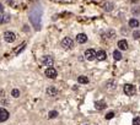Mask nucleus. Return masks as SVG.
<instances>
[{"label":"nucleus","mask_w":140,"mask_h":125,"mask_svg":"<svg viewBox=\"0 0 140 125\" xmlns=\"http://www.w3.org/2000/svg\"><path fill=\"white\" fill-rule=\"evenodd\" d=\"M41 10L38 11V14L36 15V9H33L30 14V21L32 23H33V26L36 27V30H39V26H41Z\"/></svg>","instance_id":"obj_1"},{"label":"nucleus","mask_w":140,"mask_h":125,"mask_svg":"<svg viewBox=\"0 0 140 125\" xmlns=\"http://www.w3.org/2000/svg\"><path fill=\"white\" fill-rule=\"evenodd\" d=\"M96 54H97V52H96L95 49H92V48H90V49L87 50H85V58H86V60H89V61H92L96 59Z\"/></svg>","instance_id":"obj_2"},{"label":"nucleus","mask_w":140,"mask_h":125,"mask_svg":"<svg viewBox=\"0 0 140 125\" xmlns=\"http://www.w3.org/2000/svg\"><path fill=\"white\" fill-rule=\"evenodd\" d=\"M62 47H63V48H65V49H71V48L74 47V42H73V39H71L70 37L63 38V41H62Z\"/></svg>","instance_id":"obj_3"},{"label":"nucleus","mask_w":140,"mask_h":125,"mask_svg":"<svg viewBox=\"0 0 140 125\" xmlns=\"http://www.w3.org/2000/svg\"><path fill=\"white\" fill-rule=\"evenodd\" d=\"M42 64L43 65H46V66H48V68H52V65L54 64V58H53L52 55H44L42 58Z\"/></svg>","instance_id":"obj_4"},{"label":"nucleus","mask_w":140,"mask_h":125,"mask_svg":"<svg viewBox=\"0 0 140 125\" xmlns=\"http://www.w3.org/2000/svg\"><path fill=\"white\" fill-rule=\"evenodd\" d=\"M123 91H124V93H125L127 96H133V95H135V87H134V85H130V83L124 85V87H123Z\"/></svg>","instance_id":"obj_5"},{"label":"nucleus","mask_w":140,"mask_h":125,"mask_svg":"<svg viewBox=\"0 0 140 125\" xmlns=\"http://www.w3.org/2000/svg\"><path fill=\"white\" fill-rule=\"evenodd\" d=\"M44 75L47 76L48 79H55L57 76H58V72H57V70L52 66V68H47V69H46Z\"/></svg>","instance_id":"obj_6"},{"label":"nucleus","mask_w":140,"mask_h":125,"mask_svg":"<svg viewBox=\"0 0 140 125\" xmlns=\"http://www.w3.org/2000/svg\"><path fill=\"white\" fill-rule=\"evenodd\" d=\"M4 39L8 43H12L16 39V34L11 31H6V32H4Z\"/></svg>","instance_id":"obj_7"},{"label":"nucleus","mask_w":140,"mask_h":125,"mask_svg":"<svg viewBox=\"0 0 140 125\" xmlns=\"http://www.w3.org/2000/svg\"><path fill=\"white\" fill-rule=\"evenodd\" d=\"M9 117H10V113L5 109V108H0V123L8 120Z\"/></svg>","instance_id":"obj_8"},{"label":"nucleus","mask_w":140,"mask_h":125,"mask_svg":"<svg viewBox=\"0 0 140 125\" xmlns=\"http://www.w3.org/2000/svg\"><path fill=\"white\" fill-rule=\"evenodd\" d=\"M106 58H107V53L105 52V50H98L97 52V54H96V59H97L98 61H103V60H106Z\"/></svg>","instance_id":"obj_9"},{"label":"nucleus","mask_w":140,"mask_h":125,"mask_svg":"<svg viewBox=\"0 0 140 125\" xmlns=\"http://www.w3.org/2000/svg\"><path fill=\"white\" fill-rule=\"evenodd\" d=\"M118 48H119L121 50H127L128 49V42L125 39L118 41Z\"/></svg>","instance_id":"obj_10"},{"label":"nucleus","mask_w":140,"mask_h":125,"mask_svg":"<svg viewBox=\"0 0 140 125\" xmlns=\"http://www.w3.org/2000/svg\"><path fill=\"white\" fill-rule=\"evenodd\" d=\"M76 41L80 43V44L86 43V42H87V36H86L85 33H79V34L76 36Z\"/></svg>","instance_id":"obj_11"},{"label":"nucleus","mask_w":140,"mask_h":125,"mask_svg":"<svg viewBox=\"0 0 140 125\" xmlns=\"http://www.w3.org/2000/svg\"><path fill=\"white\" fill-rule=\"evenodd\" d=\"M47 95L49 96V97H55L58 95V91L55 87H53V86H51V87H48L47 88Z\"/></svg>","instance_id":"obj_12"},{"label":"nucleus","mask_w":140,"mask_h":125,"mask_svg":"<svg viewBox=\"0 0 140 125\" xmlns=\"http://www.w3.org/2000/svg\"><path fill=\"white\" fill-rule=\"evenodd\" d=\"M10 15L8 14H0V23H8L10 22Z\"/></svg>","instance_id":"obj_13"},{"label":"nucleus","mask_w":140,"mask_h":125,"mask_svg":"<svg viewBox=\"0 0 140 125\" xmlns=\"http://www.w3.org/2000/svg\"><path fill=\"white\" fill-rule=\"evenodd\" d=\"M106 106H107V104H106V103H105L103 101H97V102L95 103V108H96L97 110H102V109H105Z\"/></svg>","instance_id":"obj_14"},{"label":"nucleus","mask_w":140,"mask_h":125,"mask_svg":"<svg viewBox=\"0 0 140 125\" xmlns=\"http://www.w3.org/2000/svg\"><path fill=\"white\" fill-rule=\"evenodd\" d=\"M103 9H105V11H112L113 9H114V5H113L112 3H105L103 4Z\"/></svg>","instance_id":"obj_15"},{"label":"nucleus","mask_w":140,"mask_h":125,"mask_svg":"<svg viewBox=\"0 0 140 125\" xmlns=\"http://www.w3.org/2000/svg\"><path fill=\"white\" fill-rule=\"evenodd\" d=\"M25 48H26V43H21L17 48H15V49H14V53H15V54H20L21 52L25 49Z\"/></svg>","instance_id":"obj_16"},{"label":"nucleus","mask_w":140,"mask_h":125,"mask_svg":"<svg viewBox=\"0 0 140 125\" xmlns=\"http://www.w3.org/2000/svg\"><path fill=\"white\" fill-rule=\"evenodd\" d=\"M106 87L108 88V90H114V88L117 87V86H116V81H114V80H109L108 82H107Z\"/></svg>","instance_id":"obj_17"},{"label":"nucleus","mask_w":140,"mask_h":125,"mask_svg":"<svg viewBox=\"0 0 140 125\" xmlns=\"http://www.w3.org/2000/svg\"><path fill=\"white\" fill-rule=\"evenodd\" d=\"M113 58H114V60H122V58H123V55H122V53L119 52V50H114L113 52Z\"/></svg>","instance_id":"obj_18"},{"label":"nucleus","mask_w":140,"mask_h":125,"mask_svg":"<svg viewBox=\"0 0 140 125\" xmlns=\"http://www.w3.org/2000/svg\"><path fill=\"white\" fill-rule=\"evenodd\" d=\"M129 26H130V27H135V28H136V27H139V21L136 20V19H130V20H129Z\"/></svg>","instance_id":"obj_19"},{"label":"nucleus","mask_w":140,"mask_h":125,"mask_svg":"<svg viewBox=\"0 0 140 125\" xmlns=\"http://www.w3.org/2000/svg\"><path fill=\"white\" fill-rule=\"evenodd\" d=\"M78 82L81 83V85H82V83H84V85H85V83H89V79L86 77V76H79V77H78Z\"/></svg>","instance_id":"obj_20"},{"label":"nucleus","mask_w":140,"mask_h":125,"mask_svg":"<svg viewBox=\"0 0 140 125\" xmlns=\"http://www.w3.org/2000/svg\"><path fill=\"white\" fill-rule=\"evenodd\" d=\"M11 96L14 97V98H19V97H20V91L17 88H14L11 91Z\"/></svg>","instance_id":"obj_21"},{"label":"nucleus","mask_w":140,"mask_h":125,"mask_svg":"<svg viewBox=\"0 0 140 125\" xmlns=\"http://www.w3.org/2000/svg\"><path fill=\"white\" fill-rule=\"evenodd\" d=\"M57 117H58V112H57V110H51L49 114H48V118H49V119L57 118Z\"/></svg>","instance_id":"obj_22"},{"label":"nucleus","mask_w":140,"mask_h":125,"mask_svg":"<svg viewBox=\"0 0 140 125\" xmlns=\"http://www.w3.org/2000/svg\"><path fill=\"white\" fill-rule=\"evenodd\" d=\"M113 117H114V112H108L106 114V119H107V120H111Z\"/></svg>","instance_id":"obj_23"},{"label":"nucleus","mask_w":140,"mask_h":125,"mask_svg":"<svg viewBox=\"0 0 140 125\" xmlns=\"http://www.w3.org/2000/svg\"><path fill=\"white\" fill-rule=\"evenodd\" d=\"M133 37H134V39H140V31L133 32Z\"/></svg>","instance_id":"obj_24"},{"label":"nucleus","mask_w":140,"mask_h":125,"mask_svg":"<svg viewBox=\"0 0 140 125\" xmlns=\"http://www.w3.org/2000/svg\"><path fill=\"white\" fill-rule=\"evenodd\" d=\"M133 125H140V117H135L133 119Z\"/></svg>","instance_id":"obj_25"},{"label":"nucleus","mask_w":140,"mask_h":125,"mask_svg":"<svg viewBox=\"0 0 140 125\" xmlns=\"http://www.w3.org/2000/svg\"><path fill=\"white\" fill-rule=\"evenodd\" d=\"M4 10V6H3V4H0V11H3Z\"/></svg>","instance_id":"obj_26"}]
</instances>
